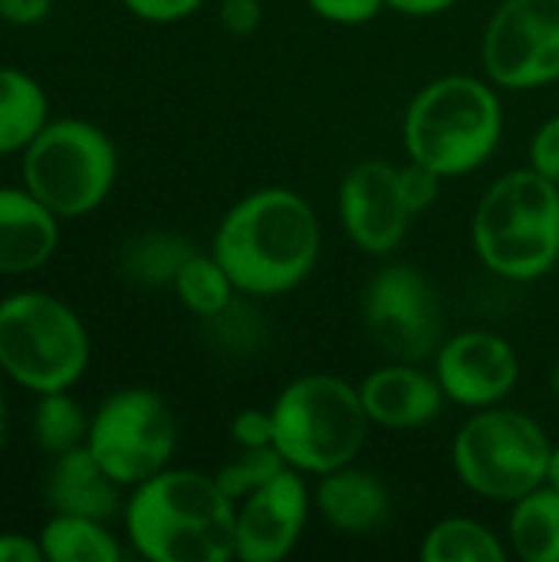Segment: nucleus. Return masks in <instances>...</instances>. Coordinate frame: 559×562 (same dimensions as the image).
<instances>
[{
  "mask_svg": "<svg viewBox=\"0 0 559 562\" xmlns=\"http://www.w3.org/2000/svg\"><path fill=\"white\" fill-rule=\"evenodd\" d=\"M359 398L376 428L385 431H418L432 425L448 395L435 375V369H422V362H395L372 369L359 382Z\"/></svg>",
  "mask_w": 559,
  "mask_h": 562,
  "instance_id": "nucleus-15",
  "label": "nucleus"
},
{
  "mask_svg": "<svg viewBox=\"0 0 559 562\" xmlns=\"http://www.w3.org/2000/svg\"><path fill=\"white\" fill-rule=\"evenodd\" d=\"M119 178V148L89 119H49L20 151V184L36 194L59 221L99 211Z\"/></svg>",
  "mask_w": 559,
  "mask_h": 562,
  "instance_id": "nucleus-7",
  "label": "nucleus"
},
{
  "mask_svg": "<svg viewBox=\"0 0 559 562\" xmlns=\"http://www.w3.org/2000/svg\"><path fill=\"white\" fill-rule=\"evenodd\" d=\"M313 16L336 23V26H362L372 23L382 10L385 0H306Z\"/></svg>",
  "mask_w": 559,
  "mask_h": 562,
  "instance_id": "nucleus-28",
  "label": "nucleus"
},
{
  "mask_svg": "<svg viewBox=\"0 0 559 562\" xmlns=\"http://www.w3.org/2000/svg\"><path fill=\"white\" fill-rule=\"evenodd\" d=\"M231 441L237 448H267V445H273V415H270V408H241L231 418Z\"/></svg>",
  "mask_w": 559,
  "mask_h": 562,
  "instance_id": "nucleus-29",
  "label": "nucleus"
},
{
  "mask_svg": "<svg viewBox=\"0 0 559 562\" xmlns=\"http://www.w3.org/2000/svg\"><path fill=\"white\" fill-rule=\"evenodd\" d=\"M418 557L425 562H504L507 547L474 517H445L425 533Z\"/></svg>",
  "mask_w": 559,
  "mask_h": 562,
  "instance_id": "nucleus-23",
  "label": "nucleus"
},
{
  "mask_svg": "<svg viewBox=\"0 0 559 562\" xmlns=\"http://www.w3.org/2000/svg\"><path fill=\"white\" fill-rule=\"evenodd\" d=\"M270 415L273 448L293 471L310 477L353 464L372 428L359 385L329 372H306L287 382Z\"/></svg>",
  "mask_w": 559,
  "mask_h": 562,
  "instance_id": "nucleus-6",
  "label": "nucleus"
},
{
  "mask_svg": "<svg viewBox=\"0 0 559 562\" xmlns=\"http://www.w3.org/2000/svg\"><path fill=\"white\" fill-rule=\"evenodd\" d=\"M194 254V244L171 231H148L132 237L122 247L119 270L138 286H171L185 260Z\"/></svg>",
  "mask_w": 559,
  "mask_h": 562,
  "instance_id": "nucleus-22",
  "label": "nucleus"
},
{
  "mask_svg": "<svg viewBox=\"0 0 559 562\" xmlns=\"http://www.w3.org/2000/svg\"><path fill=\"white\" fill-rule=\"evenodd\" d=\"M547 484L559 491V445H554V451H550V464H547Z\"/></svg>",
  "mask_w": 559,
  "mask_h": 562,
  "instance_id": "nucleus-37",
  "label": "nucleus"
},
{
  "mask_svg": "<svg viewBox=\"0 0 559 562\" xmlns=\"http://www.w3.org/2000/svg\"><path fill=\"white\" fill-rule=\"evenodd\" d=\"M435 375L448 402L478 412L511 398L521 379V359L511 339L491 329H465L435 352Z\"/></svg>",
  "mask_w": 559,
  "mask_h": 562,
  "instance_id": "nucleus-13",
  "label": "nucleus"
},
{
  "mask_svg": "<svg viewBox=\"0 0 559 562\" xmlns=\"http://www.w3.org/2000/svg\"><path fill=\"white\" fill-rule=\"evenodd\" d=\"M336 214L356 250L389 257L405 240L415 214L399 188V165L385 158L356 161L336 191Z\"/></svg>",
  "mask_w": 559,
  "mask_h": 562,
  "instance_id": "nucleus-12",
  "label": "nucleus"
},
{
  "mask_svg": "<svg viewBox=\"0 0 559 562\" xmlns=\"http://www.w3.org/2000/svg\"><path fill=\"white\" fill-rule=\"evenodd\" d=\"M86 448L128 491L171 468L178 448L175 412L152 389H119L89 415Z\"/></svg>",
  "mask_w": 559,
  "mask_h": 562,
  "instance_id": "nucleus-9",
  "label": "nucleus"
},
{
  "mask_svg": "<svg viewBox=\"0 0 559 562\" xmlns=\"http://www.w3.org/2000/svg\"><path fill=\"white\" fill-rule=\"evenodd\" d=\"M504 138V105L491 79L451 72L422 86L402 119L409 161L451 178L484 168Z\"/></svg>",
  "mask_w": 559,
  "mask_h": 562,
  "instance_id": "nucleus-3",
  "label": "nucleus"
},
{
  "mask_svg": "<svg viewBox=\"0 0 559 562\" xmlns=\"http://www.w3.org/2000/svg\"><path fill=\"white\" fill-rule=\"evenodd\" d=\"M122 491L125 487L92 458L86 445L49 458V471L43 477V497L53 514H79L105 524L122 517Z\"/></svg>",
  "mask_w": 559,
  "mask_h": 562,
  "instance_id": "nucleus-17",
  "label": "nucleus"
},
{
  "mask_svg": "<svg viewBox=\"0 0 559 562\" xmlns=\"http://www.w3.org/2000/svg\"><path fill=\"white\" fill-rule=\"evenodd\" d=\"M7 435H10V398L0 385V448L7 445Z\"/></svg>",
  "mask_w": 559,
  "mask_h": 562,
  "instance_id": "nucleus-36",
  "label": "nucleus"
},
{
  "mask_svg": "<svg viewBox=\"0 0 559 562\" xmlns=\"http://www.w3.org/2000/svg\"><path fill=\"white\" fill-rule=\"evenodd\" d=\"M49 119L43 82L16 66H0V158L20 155Z\"/></svg>",
  "mask_w": 559,
  "mask_h": 562,
  "instance_id": "nucleus-19",
  "label": "nucleus"
},
{
  "mask_svg": "<svg viewBox=\"0 0 559 562\" xmlns=\"http://www.w3.org/2000/svg\"><path fill=\"white\" fill-rule=\"evenodd\" d=\"M362 329L395 362L435 359L445 342V306L435 283L415 263H382L362 290Z\"/></svg>",
  "mask_w": 559,
  "mask_h": 562,
  "instance_id": "nucleus-10",
  "label": "nucleus"
},
{
  "mask_svg": "<svg viewBox=\"0 0 559 562\" xmlns=\"http://www.w3.org/2000/svg\"><path fill=\"white\" fill-rule=\"evenodd\" d=\"M530 168L559 188V115L547 119L530 138Z\"/></svg>",
  "mask_w": 559,
  "mask_h": 562,
  "instance_id": "nucleus-31",
  "label": "nucleus"
},
{
  "mask_svg": "<svg viewBox=\"0 0 559 562\" xmlns=\"http://www.w3.org/2000/svg\"><path fill=\"white\" fill-rule=\"evenodd\" d=\"M30 438L40 454L59 458L66 451H76L89 438V415L69 392H46L36 395L33 415H30Z\"/></svg>",
  "mask_w": 559,
  "mask_h": 562,
  "instance_id": "nucleus-24",
  "label": "nucleus"
},
{
  "mask_svg": "<svg viewBox=\"0 0 559 562\" xmlns=\"http://www.w3.org/2000/svg\"><path fill=\"white\" fill-rule=\"evenodd\" d=\"M554 441L527 412L491 405L478 408L451 441L458 481L491 504H514L547 484Z\"/></svg>",
  "mask_w": 559,
  "mask_h": 562,
  "instance_id": "nucleus-8",
  "label": "nucleus"
},
{
  "mask_svg": "<svg viewBox=\"0 0 559 562\" xmlns=\"http://www.w3.org/2000/svg\"><path fill=\"white\" fill-rule=\"evenodd\" d=\"M441 181H445L441 175H435L432 168H425L418 161H409V165L399 168V188H402V198H405V204H409V211L415 217L438 201Z\"/></svg>",
  "mask_w": 559,
  "mask_h": 562,
  "instance_id": "nucleus-27",
  "label": "nucleus"
},
{
  "mask_svg": "<svg viewBox=\"0 0 559 562\" xmlns=\"http://www.w3.org/2000/svg\"><path fill=\"white\" fill-rule=\"evenodd\" d=\"M313 507L336 533L346 537H369L382 530L392 517L389 487L372 471L353 464L316 477Z\"/></svg>",
  "mask_w": 559,
  "mask_h": 562,
  "instance_id": "nucleus-18",
  "label": "nucleus"
},
{
  "mask_svg": "<svg viewBox=\"0 0 559 562\" xmlns=\"http://www.w3.org/2000/svg\"><path fill=\"white\" fill-rule=\"evenodd\" d=\"M303 477L306 474L287 468L267 487L237 504L234 560L280 562L297 550L313 510V494Z\"/></svg>",
  "mask_w": 559,
  "mask_h": 562,
  "instance_id": "nucleus-14",
  "label": "nucleus"
},
{
  "mask_svg": "<svg viewBox=\"0 0 559 562\" xmlns=\"http://www.w3.org/2000/svg\"><path fill=\"white\" fill-rule=\"evenodd\" d=\"M264 23L260 0H221V26L231 36H254Z\"/></svg>",
  "mask_w": 559,
  "mask_h": 562,
  "instance_id": "nucleus-32",
  "label": "nucleus"
},
{
  "mask_svg": "<svg viewBox=\"0 0 559 562\" xmlns=\"http://www.w3.org/2000/svg\"><path fill=\"white\" fill-rule=\"evenodd\" d=\"M89 359V329L66 300L46 290H16L0 300V375L16 389L72 392Z\"/></svg>",
  "mask_w": 559,
  "mask_h": 562,
  "instance_id": "nucleus-5",
  "label": "nucleus"
},
{
  "mask_svg": "<svg viewBox=\"0 0 559 562\" xmlns=\"http://www.w3.org/2000/svg\"><path fill=\"white\" fill-rule=\"evenodd\" d=\"M547 385H550V395L559 402V359L554 362V369H550V379H547Z\"/></svg>",
  "mask_w": 559,
  "mask_h": 562,
  "instance_id": "nucleus-38",
  "label": "nucleus"
},
{
  "mask_svg": "<svg viewBox=\"0 0 559 562\" xmlns=\"http://www.w3.org/2000/svg\"><path fill=\"white\" fill-rule=\"evenodd\" d=\"M53 0H0V20L10 26H36L49 16Z\"/></svg>",
  "mask_w": 559,
  "mask_h": 562,
  "instance_id": "nucleus-33",
  "label": "nucleus"
},
{
  "mask_svg": "<svg viewBox=\"0 0 559 562\" xmlns=\"http://www.w3.org/2000/svg\"><path fill=\"white\" fill-rule=\"evenodd\" d=\"M36 540L46 562H119L125 557L105 520L79 514H53Z\"/></svg>",
  "mask_w": 559,
  "mask_h": 562,
  "instance_id": "nucleus-21",
  "label": "nucleus"
},
{
  "mask_svg": "<svg viewBox=\"0 0 559 562\" xmlns=\"http://www.w3.org/2000/svg\"><path fill=\"white\" fill-rule=\"evenodd\" d=\"M481 63L497 89L559 82V0H504L484 26Z\"/></svg>",
  "mask_w": 559,
  "mask_h": 562,
  "instance_id": "nucleus-11",
  "label": "nucleus"
},
{
  "mask_svg": "<svg viewBox=\"0 0 559 562\" xmlns=\"http://www.w3.org/2000/svg\"><path fill=\"white\" fill-rule=\"evenodd\" d=\"M171 290H175L178 303L198 319H211V316L224 313L241 296L231 273L221 267V260L214 254H198V250L185 260Z\"/></svg>",
  "mask_w": 559,
  "mask_h": 562,
  "instance_id": "nucleus-25",
  "label": "nucleus"
},
{
  "mask_svg": "<svg viewBox=\"0 0 559 562\" xmlns=\"http://www.w3.org/2000/svg\"><path fill=\"white\" fill-rule=\"evenodd\" d=\"M0 562H43V547L36 537L0 530Z\"/></svg>",
  "mask_w": 559,
  "mask_h": 562,
  "instance_id": "nucleus-34",
  "label": "nucleus"
},
{
  "mask_svg": "<svg viewBox=\"0 0 559 562\" xmlns=\"http://www.w3.org/2000/svg\"><path fill=\"white\" fill-rule=\"evenodd\" d=\"M507 550L521 562H559V491L540 484L511 504Z\"/></svg>",
  "mask_w": 559,
  "mask_h": 562,
  "instance_id": "nucleus-20",
  "label": "nucleus"
},
{
  "mask_svg": "<svg viewBox=\"0 0 559 562\" xmlns=\"http://www.w3.org/2000/svg\"><path fill=\"white\" fill-rule=\"evenodd\" d=\"M122 527L128 547L148 562H231L237 504L214 474L165 468L128 487Z\"/></svg>",
  "mask_w": 559,
  "mask_h": 562,
  "instance_id": "nucleus-2",
  "label": "nucleus"
},
{
  "mask_svg": "<svg viewBox=\"0 0 559 562\" xmlns=\"http://www.w3.org/2000/svg\"><path fill=\"white\" fill-rule=\"evenodd\" d=\"M323 250L313 204L293 188H257L227 207L211 254L231 273L241 296L270 300L303 286Z\"/></svg>",
  "mask_w": 559,
  "mask_h": 562,
  "instance_id": "nucleus-1",
  "label": "nucleus"
},
{
  "mask_svg": "<svg viewBox=\"0 0 559 562\" xmlns=\"http://www.w3.org/2000/svg\"><path fill=\"white\" fill-rule=\"evenodd\" d=\"M59 217L23 184H0V277H23L53 260Z\"/></svg>",
  "mask_w": 559,
  "mask_h": 562,
  "instance_id": "nucleus-16",
  "label": "nucleus"
},
{
  "mask_svg": "<svg viewBox=\"0 0 559 562\" xmlns=\"http://www.w3.org/2000/svg\"><path fill=\"white\" fill-rule=\"evenodd\" d=\"M455 3H458V0H385L389 10H395V13H402V16H415V20H422V16H441V13H448Z\"/></svg>",
  "mask_w": 559,
  "mask_h": 562,
  "instance_id": "nucleus-35",
  "label": "nucleus"
},
{
  "mask_svg": "<svg viewBox=\"0 0 559 562\" xmlns=\"http://www.w3.org/2000/svg\"><path fill=\"white\" fill-rule=\"evenodd\" d=\"M135 20H145V23H181L188 16H194L204 0H119Z\"/></svg>",
  "mask_w": 559,
  "mask_h": 562,
  "instance_id": "nucleus-30",
  "label": "nucleus"
},
{
  "mask_svg": "<svg viewBox=\"0 0 559 562\" xmlns=\"http://www.w3.org/2000/svg\"><path fill=\"white\" fill-rule=\"evenodd\" d=\"M471 247L501 280H544L559 263L557 184L534 168L504 171L474 207Z\"/></svg>",
  "mask_w": 559,
  "mask_h": 562,
  "instance_id": "nucleus-4",
  "label": "nucleus"
},
{
  "mask_svg": "<svg viewBox=\"0 0 559 562\" xmlns=\"http://www.w3.org/2000/svg\"><path fill=\"white\" fill-rule=\"evenodd\" d=\"M290 464L283 461V454L267 445V448H237V454L231 461H224L214 474L217 487L241 504L244 497L257 494L260 487H267L273 477H280Z\"/></svg>",
  "mask_w": 559,
  "mask_h": 562,
  "instance_id": "nucleus-26",
  "label": "nucleus"
}]
</instances>
